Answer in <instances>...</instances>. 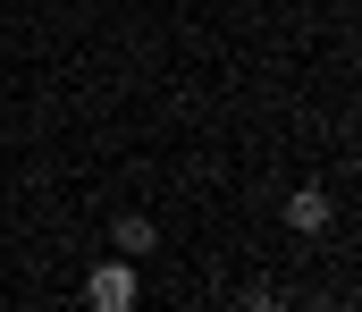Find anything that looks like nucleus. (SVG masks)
I'll return each mask as SVG.
<instances>
[{"mask_svg":"<svg viewBox=\"0 0 362 312\" xmlns=\"http://www.w3.org/2000/svg\"><path fill=\"white\" fill-rule=\"evenodd\" d=\"M286 228H295V236L329 228V195H320V186H295V195H286Z\"/></svg>","mask_w":362,"mask_h":312,"instance_id":"nucleus-3","label":"nucleus"},{"mask_svg":"<svg viewBox=\"0 0 362 312\" xmlns=\"http://www.w3.org/2000/svg\"><path fill=\"white\" fill-rule=\"evenodd\" d=\"M110 245H118V262H144V253H152V245H160V228H152V219H144V211H127V219H118V228H110Z\"/></svg>","mask_w":362,"mask_h":312,"instance_id":"nucleus-2","label":"nucleus"},{"mask_svg":"<svg viewBox=\"0 0 362 312\" xmlns=\"http://www.w3.org/2000/svg\"><path fill=\"white\" fill-rule=\"evenodd\" d=\"M85 304H93V312H135V304H144V287H135V262H118V253H110V262H93Z\"/></svg>","mask_w":362,"mask_h":312,"instance_id":"nucleus-1","label":"nucleus"},{"mask_svg":"<svg viewBox=\"0 0 362 312\" xmlns=\"http://www.w3.org/2000/svg\"><path fill=\"white\" fill-rule=\"evenodd\" d=\"M320 312H346V304H320Z\"/></svg>","mask_w":362,"mask_h":312,"instance_id":"nucleus-5","label":"nucleus"},{"mask_svg":"<svg viewBox=\"0 0 362 312\" xmlns=\"http://www.w3.org/2000/svg\"><path fill=\"white\" fill-rule=\"evenodd\" d=\"M245 312H286V304H278V296H245Z\"/></svg>","mask_w":362,"mask_h":312,"instance_id":"nucleus-4","label":"nucleus"}]
</instances>
